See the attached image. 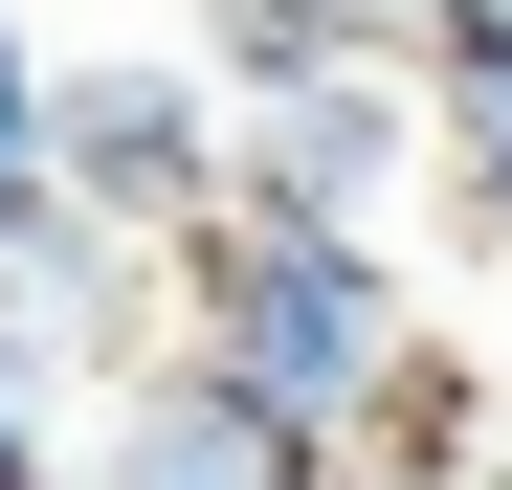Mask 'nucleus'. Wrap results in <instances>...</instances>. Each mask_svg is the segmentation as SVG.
<instances>
[{"mask_svg": "<svg viewBox=\"0 0 512 490\" xmlns=\"http://www.w3.org/2000/svg\"><path fill=\"white\" fill-rule=\"evenodd\" d=\"M401 156H446V112H423V67H290V90H245V201H312V223H379Z\"/></svg>", "mask_w": 512, "mask_h": 490, "instance_id": "obj_5", "label": "nucleus"}, {"mask_svg": "<svg viewBox=\"0 0 512 490\" xmlns=\"http://www.w3.org/2000/svg\"><path fill=\"white\" fill-rule=\"evenodd\" d=\"M423 67V0H201V67L223 90H290V67Z\"/></svg>", "mask_w": 512, "mask_h": 490, "instance_id": "obj_7", "label": "nucleus"}, {"mask_svg": "<svg viewBox=\"0 0 512 490\" xmlns=\"http://www.w3.org/2000/svg\"><path fill=\"white\" fill-rule=\"evenodd\" d=\"M423 23H512V0H423Z\"/></svg>", "mask_w": 512, "mask_h": 490, "instance_id": "obj_11", "label": "nucleus"}, {"mask_svg": "<svg viewBox=\"0 0 512 490\" xmlns=\"http://www.w3.org/2000/svg\"><path fill=\"white\" fill-rule=\"evenodd\" d=\"M67 424H90V401H67L45 357H0V490H90V446H67Z\"/></svg>", "mask_w": 512, "mask_h": 490, "instance_id": "obj_9", "label": "nucleus"}, {"mask_svg": "<svg viewBox=\"0 0 512 490\" xmlns=\"http://www.w3.org/2000/svg\"><path fill=\"white\" fill-rule=\"evenodd\" d=\"M45 67H67V45H23V0H0V201L45 179Z\"/></svg>", "mask_w": 512, "mask_h": 490, "instance_id": "obj_10", "label": "nucleus"}, {"mask_svg": "<svg viewBox=\"0 0 512 490\" xmlns=\"http://www.w3.org/2000/svg\"><path fill=\"white\" fill-rule=\"evenodd\" d=\"M423 112H446V156H423L446 223L512 268V23H423Z\"/></svg>", "mask_w": 512, "mask_h": 490, "instance_id": "obj_6", "label": "nucleus"}, {"mask_svg": "<svg viewBox=\"0 0 512 490\" xmlns=\"http://www.w3.org/2000/svg\"><path fill=\"white\" fill-rule=\"evenodd\" d=\"M156 335H179V245H134L112 201H67V179L0 201V357H45L67 401H90V379L156 357Z\"/></svg>", "mask_w": 512, "mask_h": 490, "instance_id": "obj_4", "label": "nucleus"}, {"mask_svg": "<svg viewBox=\"0 0 512 490\" xmlns=\"http://www.w3.org/2000/svg\"><path fill=\"white\" fill-rule=\"evenodd\" d=\"M45 179L112 201L134 245H179V223L245 201V90H223L201 45H67L45 67Z\"/></svg>", "mask_w": 512, "mask_h": 490, "instance_id": "obj_2", "label": "nucleus"}, {"mask_svg": "<svg viewBox=\"0 0 512 490\" xmlns=\"http://www.w3.org/2000/svg\"><path fill=\"white\" fill-rule=\"evenodd\" d=\"M468 468H490V424H468V357L423 335V357H401V401L357 424V490H468Z\"/></svg>", "mask_w": 512, "mask_h": 490, "instance_id": "obj_8", "label": "nucleus"}, {"mask_svg": "<svg viewBox=\"0 0 512 490\" xmlns=\"http://www.w3.org/2000/svg\"><path fill=\"white\" fill-rule=\"evenodd\" d=\"M179 335L245 379V401H290L312 446H357L401 357H423V290H401V245L379 223H312V201H223L179 223Z\"/></svg>", "mask_w": 512, "mask_h": 490, "instance_id": "obj_1", "label": "nucleus"}, {"mask_svg": "<svg viewBox=\"0 0 512 490\" xmlns=\"http://www.w3.org/2000/svg\"><path fill=\"white\" fill-rule=\"evenodd\" d=\"M90 490H357V446H312L290 401H245L201 335H156L90 379Z\"/></svg>", "mask_w": 512, "mask_h": 490, "instance_id": "obj_3", "label": "nucleus"}]
</instances>
